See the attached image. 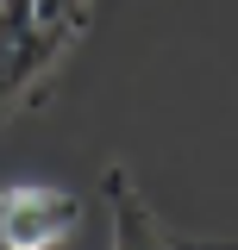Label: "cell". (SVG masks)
<instances>
[{
	"label": "cell",
	"mask_w": 238,
	"mask_h": 250,
	"mask_svg": "<svg viewBox=\"0 0 238 250\" xmlns=\"http://www.w3.org/2000/svg\"><path fill=\"white\" fill-rule=\"evenodd\" d=\"M82 225V200L57 182H0V250H57Z\"/></svg>",
	"instance_id": "obj_1"
},
{
	"label": "cell",
	"mask_w": 238,
	"mask_h": 250,
	"mask_svg": "<svg viewBox=\"0 0 238 250\" xmlns=\"http://www.w3.org/2000/svg\"><path fill=\"white\" fill-rule=\"evenodd\" d=\"M107 213H113V250H182V238L163 231V219L150 213L125 163L107 169Z\"/></svg>",
	"instance_id": "obj_2"
},
{
	"label": "cell",
	"mask_w": 238,
	"mask_h": 250,
	"mask_svg": "<svg viewBox=\"0 0 238 250\" xmlns=\"http://www.w3.org/2000/svg\"><path fill=\"white\" fill-rule=\"evenodd\" d=\"M182 250H238V238H182Z\"/></svg>",
	"instance_id": "obj_3"
}]
</instances>
